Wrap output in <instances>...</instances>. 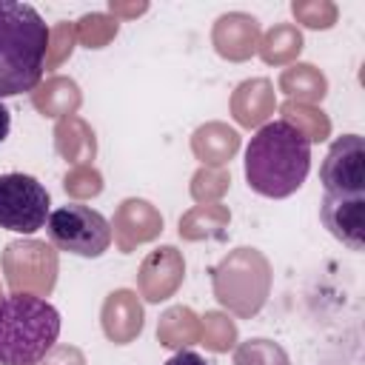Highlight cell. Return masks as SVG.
Listing matches in <instances>:
<instances>
[{"label":"cell","mask_w":365,"mask_h":365,"mask_svg":"<svg viewBox=\"0 0 365 365\" xmlns=\"http://www.w3.org/2000/svg\"><path fill=\"white\" fill-rule=\"evenodd\" d=\"M245 182L254 194L282 200L302 188L311 171V140L288 120L262 123L242 151Z\"/></svg>","instance_id":"cell-1"},{"label":"cell","mask_w":365,"mask_h":365,"mask_svg":"<svg viewBox=\"0 0 365 365\" xmlns=\"http://www.w3.org/2000/svg\"><path fill=\"white\" fill-rule=\"evenodd\" d=\"M48 26L29 3L0 0V100L31 91L46 68Z\"/></svg>","instance_id":"cell-2"},{"label":"cell","mask_w":365,"mask_h":365,"mask_svg":"<svg viewBox=\"0 0 365 365\" xmlns=\"http://www.w3.org/2000/svg\"><path fill=\"white\" fill-rule=\"evenodd\" d=\"M60 325V311L43 297H0V365H37L54 348Z\"/></svg>","instance_id":"cell-3"},{"label":"cell","mask_w":365,"mask_h":365,"mask_svg":"<svg viewBox=\"0 0 365 365\" xmlns=\"http://www.w3.org/2000/svg\"><path fill=\"white\" fill-rule=\"evenodd\" d=\"M46 234L63 254H74L86 259L103 257L111 245L108 220L97 208L83 202H68L54 208L46 220Z\"/></svg>","instance_id":"cell-4"},{"label":"cell","mask_w":365,"mask_h":365,"mask_svg":"<svg viewBox=\"0 0 365 365\" xmlns=\"http://www.w3.org/2000/svg\"><path fill=\"white\" fill-rule=\"evenodd\" d=\"M51 200L46 185L31 174H0V228L14 234H34L46 228Z\"/></svg>","instance_id":"cell-5"},{"label":"cell","mask_w":365,"mask_h":365,"mask_svg":"<svg viewBox=\"0 0 365 365\" xmlns=\"http://www.w3.org/2000/svg\"><path fill=\"white\" fill-rule=\"evenodd\" d=\"M319 182L325 194H365V143L359 134H342L331 143Z\"/></svg>","instance_id":"cell-6"},{"label":"cell","mask_w":365,"mask_h":365,"mask_svg":"<svg viewBox=\"0 0 365 365\" xmlns=\"http://www.w3.org/2000/svg\"><path fill=\"white\" fill-rule=\"evenodd\" d=\"M319 217L334 240H339L351 251H362L365 194H325L319 205Z\"/></svg>","instance_id":"cell-7"},{"label":"cell","mask_w":365,"mask_h":365,"mask_svg":"<svg viewBox=\"0 0 365 365\" xmlns=\"http://www.w3.org/2000/svg\"><path fill=\"white\" fill-rule=\"evenodd\" d=\"M165 365H208V359L197 351H177L171 359H165Z\"/></svg>","instance_id":"cell-8"},{"label":"cell","mask_w":365,"mask_h":365,"mask_svg":"<svg viewBox=\"0 0 365 365\" xmlns=\"http://www.w3.org/2000/svg\"><path fill=\"white\" fill-rule=\"evenodd\" d=\"M9 131H11V111H9L6 103L0 100V143L9 137Z\"/></svg>","instance_id":"cell-9"}]
</instances>
